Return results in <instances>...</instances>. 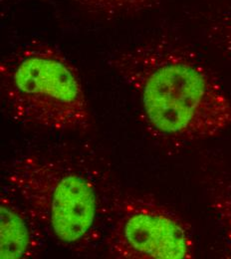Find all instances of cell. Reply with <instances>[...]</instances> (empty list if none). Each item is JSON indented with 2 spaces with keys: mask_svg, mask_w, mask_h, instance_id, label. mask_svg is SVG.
Segmentation results:
<instances>
[{
  "mask_svg": "<svg viewBox=\"0 0 231 259\" xmlns=\"http://www.w3.org/2000/svg\"><path fill=\"white\" fill-rule=\"evenodd\" d=\"M206 37L231 61V12H223L213 17L206 28Z\"/></svg>",
  "mask_w": 231,
  "mask_h": 259,
  "instance_id": "ba28073f",
  "label": "cell"
},
{
  "mask_svg": "<svg viewBox=\"0 0 231 259\" xmlns=\"http://www.w3.org/2000/svg\"><path fill=\"white\" fill-rule=\"evenodd\" d=\"M116 189L108 164L86 152L28 153L4 171V191L24 204L49 238L78 254L102 246Z\"/></svg>",
  "mask_w": 231,
  "mask_h": 259,
  "instance_id": "7a4b0ae2",
  "label": "cell"
},
{
  "mask_svg": "<svg viewBox=\"0 0 231 259\" xmlns=\"http://www.w3.org/2000/svg\"><path fill=\"white\" fill-rule=\"evenodd\" d=\"M87 12L119 17L136 14L158 6L163 0H73Z\"/></svg>",
  "mask_w": 231,
  "mask_h": 259,
  "instance_id": "52a82bcc",
  "label": "cell"
},
{
  "mask_svg": "<svg viewBox=\"0 0 231 259\" xmlns=\"http://www.w3.org/2000/svg\"><path fill=\"white\" fill-rule=\"evenodd\" d=\"M138 98L145 128L158 142L182 147L231 128V99L217 76L188 45L157 36L109 60Z\"/></svg>",
  "mask_w": 231,
  "mask_h": 259,
  "instance_id": "6da1fadb",
  "label": "cell"
},
{
  "mask_svg": "<svg viewBox=\"0 0 231 259\" xmlns=\"http://www.w3.org/2000/svg\"><path fill=\"white\" fill-rule=\"evenodd\" d=\"M1 258L36 257L44 249V229L24 204L6 191L0 195Z\"/></svg>",
  "mask_w": 231,
  "mask_h": 259,
  "instance_id": "5b68a950",
  "label": "cell"
},
{
  "mask_svg": "<svg viewBox=\"0 0 231 259\" xmlns=\"http://www.w3.org/2000/svg\"><path fill=\"white\" fill-rule=\"evenodd\" d=\"M4 109L16 123L57 133H88L93 115L78 69L56 46L26 41L0 63Z\"/></svg>",
  "mask_w": 231,
  "mask_h": 259,
  "instance_id": "3957f363",
  "label": "cell"
},
{
  "mask_svg": "<svg viewBox=\"0 0 231 259\" xmlns=\"http://www.w3.org/2000/svg\"><path fill=\"white\" fill-rule=\"evenodd\" d=\"M208 207L219 227L224 257L231 258V179L212 177L206 181Z\"/></svg>",
  "mask_w": 231,
  "mask_h": 259,
  "instance_id": "8992f818",
  "label": "cell"
},
{
  "mask_svg": "<svg viewBox=\"0 0 231 259\" xmlns=\"http://www.w3.org/2000/svg\"><path fill=\"white\" fill-rule=\"evenodd\" d=\"M102 246L116 259H190L196 254L191 225L154 195L117 187Z\"/></svg>",
  "mask_w": 231,
  "mask_h": 259,
  "instance_id": "277c9868",
  "label": "cell"
}]
</instances>
